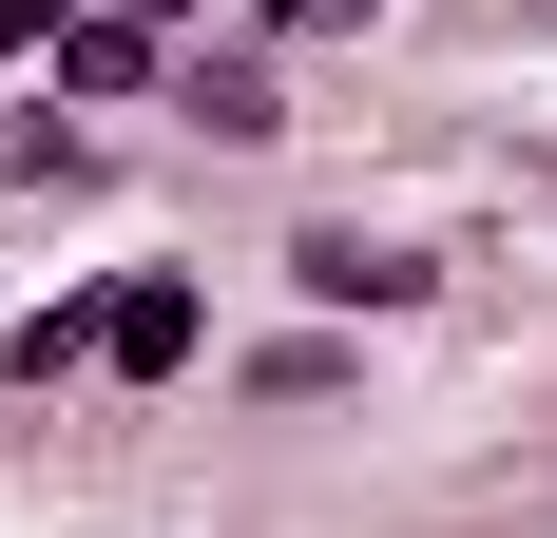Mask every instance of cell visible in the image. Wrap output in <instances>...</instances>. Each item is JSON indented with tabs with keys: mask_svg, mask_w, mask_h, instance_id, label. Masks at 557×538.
Returning a JSON list of instances; mask_svg holds the SVG:
<instances>
[{
	"mask_svg": "<svg viewBox=\"0 0 557 538\" xmlns=\"http://www.w3.org/2000/svg\"><path fill=\"white\" fill-rule=\"evenodd\" d=\"M97 366L115 384H173V366H193V289H173V269H135V289L97 308Z\"/></svg>",
	"mask_w": 557,
	"mask_h": 538,
	"instance_id": "cell-1",
	"label": "cell"
},
{
	"mask_svg": "<svg viewBox=\"0 0 557 538\" xmlns=\"http://www.w3.org/2000/svg\"><path fill=\"white\" fill-rule=\"evenodd\" d=\"M288 289H308V308H423V250H366V231H308V250H288Z\"/></svg>",
	"mask_w": 557,
	"mask_h": 538,
	"instance_id": "cell-2",
	"label": "cell"
},
{
	"mask_svg": "<svg viewBox=\"0 0 557 538\" xmlns=\"http://www.w3.org/2000/svg\"><path fill=\"white\" fill-rule=\"evenodd\" d=\"M58 97H135V20H58Z\"/></svg>",
	"mask_w": 557,
	"mask_h": 538,
	"instance_id": "cell-3",
	"label": "cell"
},
{
	"mask_svg": "<svg viewBox=\"0 0 557 538\" xmlns=\"http://www.w3.org/2000/svg\"><path fill=\"white\" fill-rule=\"evenodd\" d=\"M193 115L212 135H270V58H193Z\"/></svg>",
	"mask_w": 557,
	"mask_h": 538,
	"instance_id": "cell-4",
	"label": "cell"
},
{
	"mask_svg": "<svg viewBox=\"0 0 557 538\" xmlns=\"http://www.w3.org/2000/svg\"><path fill=\"white\" fill-rule=\"evenodd\" d=\"M39 173H77V135H39V115H0V193H39Z\"/></svg>",
	"mask_w": 557,
	"mask_h": 538,
	"instance_id": "cell-5",
	"label": "cell"
},
{
	"mask_svg": "<svg viewBox=\"0 0 557 538\" xmlns=\"http://www.w3.org/2000/svg\"><path fill=\"white\" fill-rule=\"evenodd\" d=\"M346 20H385V0H270V39H346Z\"/></svg>",
	"mask_w": 557,
	"mask_h": 538,
	"instance_id": "cell-6",
	"label": "cell"
},
{
	"mask_svg": "<svg viewBox=\"0 0 557 538\" xmlns=\"http://www.w3.org/2000/svg\"><path fill=\"white\" fill-rule=\"evenodd\" d=\"M39 39H58V0H0V58H39Z\"/></svg>",
	"mask_w": 557,
	"mask_h": 538,
	"instance_id": "cell-7",
	"label": "cell"
},
{
	"mask_svg": "<svg viewBox=\"0 0 557 538\" xmlns=\"http://www.w3.org/2000/svg\"><path fill=\"white\" fill-rule=\"evenodd\" d=\"M115 20H173V0H115Z\"/></svg>",
	"mask_w": 557,
	"mask_h": 538,
	"instance_id": "cell-8",
	"label": "cell"
}]
</instances>
